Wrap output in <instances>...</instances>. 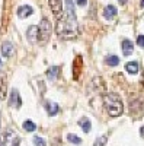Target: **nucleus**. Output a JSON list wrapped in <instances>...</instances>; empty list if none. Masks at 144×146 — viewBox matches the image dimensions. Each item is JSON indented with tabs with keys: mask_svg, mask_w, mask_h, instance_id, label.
<instances>
[{
	"mask_svg": "<svg viewBox=\"0 0 144 146\" xmlns=\"http://www.w3.org/2000/svg\"><path fill=\"white\" fill-rule=\"evenodd\" d=\"M55 32L60 38L63 40H73L77 36V21L76 19H70L67 16L64 18H58L57 21V28Z\"/></svg>",
	"mask_w": 144,
	"mask_h": 146,
	"instance_id": "f257e3e1",
	"label": "nucleus"
},
{
	"mask_svg": "<svg viewBox=\"0 0 144 146\" xmlns=\"http://www.w3.org/2000/svg\"><path fill=\"white\" fill-rule=\"evenodd\" d=\"M103 107H105V111L111 117H118L124 111L122 101L119 98V95H116V94H105L103 95Z\"/></svg>",
	"mask_w": 144,
	"mask_h": 146,
	"instance_id": "f03ea898",
	"label": "nucleus"
},
{
	"mask_svg": "<svg viewBox=\"0 0 144 146\" xmlns=\"http://www.w3.org/2000/svg\"><path fill=\"white\" fill-rule=\"evenodd\" d=\"M51 31H53V27H51V22L48 21L47 18H44L39 23L38 27V40L41 42H47L48 40H50L51 36Z\"/></svg>",
	"mask_w": 144,
	"mask_h": 146,
	"instance_id": "7ed1b4c3",
	"label": "nucleus"
},
{
	"mask_svg": "<svg viewBox=\"0 0 144 146\" xmlns=\"http://www.w3.org/2000/svg\"><path fill=\"white\" fill-rule=\"evenodd\" d=\"M20 105H22V100H20V95H19L18 89H12L10 96H9V107L19 108Z\"/></svg>",
	"mask_w": 144,
	"mask_h": 146,
	"instance_id": "20e7f679",
	"label": "nucleus"
},
{
	"mask_svg": "<svg viewBox=\"0 0 144 146\" xmlns=\"http://www.w3.org/2000/svg\"><path fill=\"white\" fill-rule=\"evenodd\" d=\"M48 3H50L53 13L57 18H61V13H63V2L61 0H48Z\"/></svg>",
	"mask_w": 144,
	"mask_h": 146,
	"instance_id": "39448f33",
	"label": "nucleus"
},
{
	"mask_svg": "<svg viewBox=\"0 0 144 146\" xmlns=\"http://www.w3.org/2000/svg\"><path fill=\"white\" fill-rule=\"evenodd\" d=\"M0 50H2V54H3V57H12L15 54V45L12 44L10 41H5L3 44H2V48H0Z\"/></svg>",
	"mask_w": 144,
	"mask_h": 146,
	"instance_id": "423d86ee",
	"label": "nucleus"
},
{
	"mask_svg": "<svg viewBox=\"0 0 144 146\" xmlns=\"http://www.w3.org/2000/svg\"><path fill=\"white\" fill-rule=\"evenodd\" d=\"M26 38L29 42L35 44L38 41V27H35V25H31L26 31Z\"/></svg>",
	"mask_w": 144,
	"mask_h": 146,
	"instance_id": "0eeeda50",
	"label": "nucleus"
},
{
	"mask_svg": "<svg viewBox=\"0 0 144 146\" xmlns=\"http://www.w3.org/2000/svg\"><path fill=\"white\" fill-rule=\"evenodd\" d=\"M32 13H34V9L29 5H23V6H19L18 7V16L20 19H25V18L31 16Z\"/></svg>",
	"mask_w": 144,
	"mask_h": 146,
	"instance_id": "6e6552de",
	"label": "nucleus"
},
{
	"mask_svg": "<svg viewBox=\"0 0 144 146\" xmlns=\"http://www.w3.org/2000/svg\"><path fill=\"white\" fill-rule=\"evenodd\" d=\"M116 13H118V10H116V7L115 6H112V5H108L105 9H103V18L105 19H114L115 16H116Z\"/></svg>",
	"mask_w": 144,
	"mask_h": 146,
	"instance_id": "1a4fd4ad",
	"label": "nucleus"
},
{
	"mask_svg": "<svg viewBox=\"0 0 144 146\" xmlns=\"http://www.w3.org/2000/svg\"><path fill=\"white\" fill-rule=\"evenodd\" d=\"M121 47H122V53H124V56H131L133 54V51H134V44L131 42L130 40H124L122 42H121Z\"/></svg>",
	"mask_w": 144,
	"mask_h": 146,
	"instance_id": "9d476101",
	"label": "nucleus"
},
{
	"mask_svg": "<svg viewBox=\"0 0 144 146\" xmlns=\"http://www.w3.org/2000/svg\"><path fill=\"white\" fill-rule=\"evenodd\" d=\"M66 16L70 18V19H76V12H74L73 0H66Z\"/></svg>",
	"mask_w": 144,
	"mask_h": 146,
	"instance_id": "9b49d317",
	"label": "nucleus"
},
{
	"mask_svg": "<svg viewBox=\"0 0 144 146\" xmlns=\"http://www.w3.org/2000/svg\"><path fill=\"white\" fill-rule=\"evenodd\" d=\"M45 110H47V113H48V115H55L57 113H58V105L55 104V102H53V101H45Z\"/></svg>",
	"mask_w": 144,
	"mask_h": 146,
	"instance_id": "f8f14e48",
	"label": "nucleus"
},
{
	"mask_svg": "<svg viewBox=\"0 0 144 146\" xmlns=\"http://www.w3.org/2000/svg\"><path fill=\"white\" fill-rule=\"evenodd\" d=\"M79 126L82 127V130L85 131V133H89L92 130V124H90V120L87 117H82L79 120Z\"/></svg>",
	"mask_w": 144,
	"mask_h": 146,
	"instance_id": "ddd939ff",
	"label": "nucleus"
},
{
	"mask_svg": "<svg viewBox=\"0 0 144 146\" xmlns=\"http://www.w3.org/2000/svg\"><path fill=\"white\" fill-rule=\"evenodd\" d=\"M58 72H60V67L58 66H51L50 69L47 70V78L50 80H55L57 76H58Z\"/></svg>",
	"mask_w": 144,
	"mask_h": 146,
	"instance_id": "4468645a",
	"label": "nucleus"
},
{
	"mask_svg": "<svg viewBox=\"0 0 144 146\" xmlns=\"http://www.w3.org/2000/svg\"><path fill=\"white\" fill-rule=\"evenodd\" d=\"M6 76L3 75H0V100H5V96H6Z\"/></svg>",
	"mask_w": 144,
	"mask_h": 146,
	"instance_id": "2eb2a0df",
	"label": "nucleus"
},
{
	"mask_svg": "<svg viewBox=\"0 0 144 146\" xmlns=\"http://www.w3.org/2000/svg\"><path fill=\"white\" fill-rule=\"evenodd\" d=\"M125 70L128 73H131V75H135V73H138V63L137 62H128L125 64Z\"/></svg>",
	"mask_w": 144,
	"mask_h": 146,
	"instance_id": "dca6fc26",
	"label": "nucleus"
},
{
	"mask_svg": "<svg viewBox=\"0 0 144 146\" xmlns=\"http://www.w3.org/2000/svg\"><path fill=\"white\" fill-rule=\"evenodd\" d=\"M23 130H26V131H35L37 130V124L34 123V121L31 120H26V121H23Z\"/></svg>",
	"mask_w": 144,
	"mask_h": 146,
	"instance_id": "f3484780",
	"label": "nucleus"
},
{
	"mask_svg": "<svg viewBox=\"0 0 144 146\" xmlns=\"http://www.w3.org/2000/svg\"><path fill=\"white\" fill-rule=\"evenodd\" d=\"M106 63L109 64L111 67H115L119 64V57L118 56H109V57H106Z\"/></svg>",
	"mask_w": 144,
	"mask_h": 146,
	"instance_id": "a211bd4d",
	"label": "nucleus"
},
{
	"mask_svg": "<svg viewBox=\"0 0 144 146\" xmlns=\"http://www.w3.org/2000/svg\"><path fill=\"white\" fill-rule=\"evenodd\" d=\"M67 140H68L70 143H74V145H80V143H82V139H80L77 135H73V133L67 135Z\"/></svg>",
	"mask_w": 144,
	"mask_h": 146,
	"instance_id": "6ab92c4d",
	"label": "nucleus"
},
{
	"mask_svg": "<svg viewBox=\"0 0 144 146\" xmlns=\"http://www.w3.org/2000/svg\"><path fill=\"white\" fill-rule=\"evenodd\" d=\"M106 142H108V136H106V135H102V136H99L98 139H96L95 146H105Z\"/></svg>",
	"mask_w": 144,
	"mask_h": 146,
	"instance_id": "aec40b11",
	"label": "nucleus"
},
{
	"mask_svg": "<svg viewBox=\"0 0 144 146\" xmlns=\"http://www.w3.org/2000/svg\"><path fill=\"white\" fill-rule=\"evenodd\" d=\"M34 143H35V146H47L45 140L42 137H39V136H35L34 137Z\"/></svg>",
	"mask_w": 144,
	"mask_h": 146,
	"instance_id": "412c9836",
	"label": "nucleus"
},
{
	"mask_svg": "<svg viewBox=\"0 0 144 146\" xmlns=\"http://www.w3.org/2000/svg\"><path fill=\"white\" fill-rule=\"evenodd\" d=\"M137 44H138L140 47H143V48H144V35H140L138 38H137Z\"/></svg>",
	"mask_w": 144,
	"mask_h": 146,
	"instance_id": "4be33fe9",
	"label": "nucleus"
},
{
	"mask_svg": "<svg viewBox=\"0 0 144 146\" xmlns=\"http://www.w3.org/2000/svg\"><path fill=\"white\" fill-rule=\"evenodd\" d=\"M19 145H20V137L16 136L13 140H12V145H10V146H19Z\"/></svg>",
	"mask_w": 144,
	"mask_h": 146,
	"instance_id": "5701e85b",
	"label": "nucleus"
},
{
	"mask_svg": "<svg viewBox=\"0 0 144 146\" xmlns=\"http://www.w3.org/2000/svg\"><path fill=\"white\" fill-rule=\"evenodd\" d=\"M76 3H77L79 6H86V3H87V0H76Z\"/></svg>",
	"mask_w": 144,
	"mask_h": 146,
	"instance_id": "b1692460",
	"label": "nucleus"
},
{
	"mask_svg": "<svg viewBox=\"0 0 144 146\" xmlns=\"http://www.w3.org/2000/svg\"><path fill=\"white\" fill-rule=\"evenodd\" d=\"M0 146H6V137L0 139Z\"/></svg>",
	"mask_w": 144,
	"mask_h": 146,
	"instance_id": "393cba45",
	"label": "nucleus"
},
{
	"mask_svg": "<svg viewBox=\"0 0 144 146\" xmlns=\"http://www.w3.org/2000/svg\"><path fill=\"white\" fill-rule=\"evenodd\" d=\"M140 133H141V136H144V126L140 129Z\"/></svg>",
	"mask_w": 144,
	"mask_h": 146,
	"instance_id": "a878e982",
	"label": "nucleus"
},
{
	"mask_svg": "<svg viewBox=\"0 0 144 146\" xmlns=\"http://www.w3.org/2000/svg\"><path fill=\"white\" fill-rule=\"evenodd\" d=\"M118 2L121 3V5H125V3H127V0H118Z\"/></svg>",
	"mask_w": 144,
	"mask_h": 146,
	"instance_id": "bb28decb",
	"label": "nucleus"
},
{
	"mask_svg": "<svg viewBox=\"0 0 144 146\" xmlns=\"http://www.w3.org/2000/svg\"><path fill=\"white\" fill-rule=\"evenodd\" d=\"M140 6H141V7L144 9V0H141V3H140Z\"/></svg>",
	"mask_w": 144,
	"mask_h": 146,
	"instance_id": "cd10ccee",
	"label": "nucleus"
},
{
	"mask_svg": "<svg viewBox=\"0 0 144 146\" xmlns=\"http://www.w3.org/2000/svg\"><path fill=\"white\" fill-rule=\"evenodd\" d=\"M2 66H3V63H2V60H0V70H2Z\"/></svg>",
	"mask_w": 144,
	"mask_h": 146,
	"instance_id": "c85d7f7f",
	"label": "nucleus"
}]
</instances>
